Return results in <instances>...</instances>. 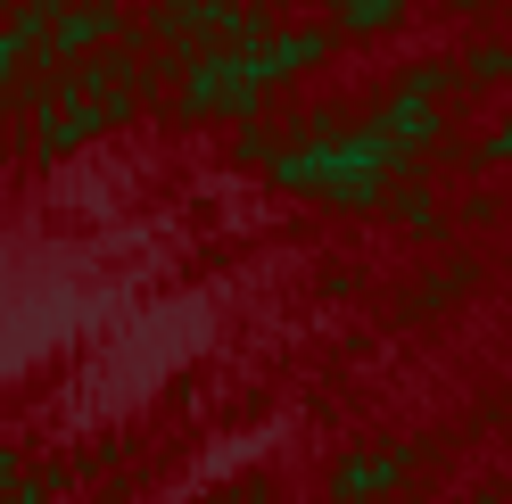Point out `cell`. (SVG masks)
I'll list each match as a JSON object with an SVG mask.
<instances>
[{
    "label": "cell",
    "mask_w": 512,
    "mask_h": 504,
    "mask_svg": "<svg viewBox=\"0 0 512 504\" xmlns=\"http://www.w3.org/2000/svg\"><path fill=\"white\" fill-rule=\"evenodd\" d=\"M496 149H512V133H504V141H496Z\"/></svg>",
    "instance_id": "obj_2"
},
{
    "label": "cell",
    "mask_w": 512,
    "mask_h": 504,
    "mask_svg": "<svg viewBox=\"0 0 512 504\" xmlns=\"http://www.w3.org/2000/svg\"><path fill=\"white\" fill-rule=\"evenodd\" d=\"M389 480H397V447H389V455H372V463H347L331 496H339V504H356V496H372V488H389Z\"/></svg>",
    "instance_id": "obj_1"
}]
</instances>
